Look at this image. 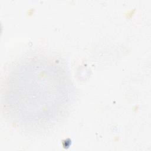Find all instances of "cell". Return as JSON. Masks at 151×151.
Listing matches in <instances>:
<instances>
[{
  "mask_svg": "<svg viewBox=\"0 0 151 151\" xmlns=\"http://www.w3.org/2000/svg\"><path fill=\"white\" fill-rule=\"evenodd\" d=\"M73 92L70 73L60 61L29 57L8 73L2 88V110L16 126L40 132L53 127L65 116Z\"/></svg>",
  "mask_w": 151,
  "mask_h": 151,
  "instance_id": "6da1fadb",
  "label": "cell"
}]
</instances>
